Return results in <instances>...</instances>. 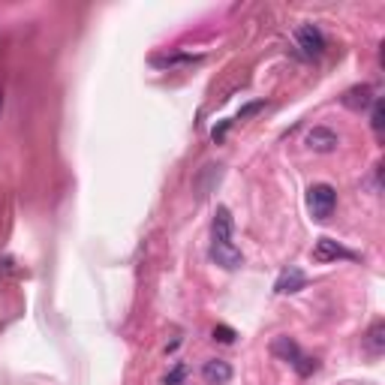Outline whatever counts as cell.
I'll use <instances>...</instances> for the list:
<instances>
[{
  "instance_id": "cell-1",
  "label": "cell",
  "mask_w": 385,
  "mask_h": 385,
  "mask_svg": "<svg viewBox=\"0 0 385 385\" xmlns=\"http://www.w3.org/2000/svg\"><path fill=\"white\" fill-rule=\"evenodd\" d=\"M232 232H235V223H232L229 208H217L214 223H211V259L226 271H235V268L244 265V256L235 247Z\"/></svg>"
},
{
  "instance_id": "cell-2",
  "label": "cell",
  "mask_w": 385,
  "mask_h": 385,
  "mask_svg": "<svg viewBox=\"0 0 385 385\" xmlns=\"http://www.w3.org/2000/svg\"><path fill=\"white\" fill-rule=\"evenodd\" d=\"M271 352L277 355V359H283L286 364H292V368H295L301 377H310V373L319 368L316 359H307V355L301 352V346L292 341V337H277V341L271 343Z\"/></svg>"
},
{
  "instance_id": "cell-3",
  "label": "cell",
  "mask_w": 385,
  "mask_h": 385,
  "mask_svg": "<svg viewBox=\"0 0 385 385\" xmlns=\"http://www.w3.org/2000/svg\"><path fill=\"white\" fill-rule=\"evenodd\" d=\"M337 205V192L331 184H313L307 190V208L316 220H328Z\"/></svg>"
},
{
  "instance_id": "cell-4",
  "label": "cell",
  "mask_w": 385,
  "mask_h": 385,
  "mask_svg": "<svg viewBox=\"0 0 385 385\" xmlns=\"http://www.w3.org/2000/svg\"><path fill=\"white\" fill-rule=\"evenodd\" d=\"M295 40H298V49L307 54V58H319L325 51V33L319 31L316 24H301L295 31Z\"/></svg>"
},
{
  "instance_id": "cell-5",
  "label": "cell",
  "mask_w": 385,
  "mask_h": 385,
  "mask_svg": "<svg viewBox=\"0 0 385 385\" xmlns=\"http://www.w3.org/2000/svg\"><path fill=\"white\" fill-rule=\"evenodd\" d=\"M337 259H359V256L346 250L343 244L331 241V238H319L313 247V262H337Z\"/></svg>"
},
{
  "instance_id": "cell-6",
  "label": "cell",
  "mask_w": 385,
  "mask_h": 385,
  "mask_svg": "<svg viewBox=\"0 0 385 385\" xmlns=\"http://www.w3.org/2000/svg\"><path fill=\"white\" fill-rule=\"evenodd\" d=\"M337 145H341V136L334 130H328V126H313V130L307 133V148L316 154H331V151H337Z\"/></svg>"
},
{
  "instance_id": "cell-7",
  "label": "cell",
  "mask_w": 385,
  "mask_h": 385,
  "mask_svg": "<svg viewBox=\"0 0 385 385\" xmlns=\"http://www.w3.org/2000/svg\"><path fill=\"white\" fill-rule=\"evenodd\" d=\"M202 379L208 385H226L232 379V364L223 361V359H211L202 364Z\"/></svg>"
},
{
  "instance_id": "cell-8",
  "label": "cell",
  "mask_w": 385,
  "mask_h": 385,
  "mask_svg": "<svg viewBox=\"0 0 385 385\" xmlns=\"http://www.w3.org/2000/svg\"><path fill=\"white\" fill-rule=\"evenodd\" d=\"M304 286H307V277L295 268V265H289V268L277 277V283H274V292H277V295H292V292H298Z\"/></svg>"
},
{
  "instance_id": "cell-9",
  "label": "cell",
  "mask_w": 385,
  "mask_h": 385,
  "mask_svg": "<svg viewBox=\"0 0 385 385\" xmlns=\"http://www.w3.org/2000/svg\"><path fill=\"white\" fill-rule=\"evenodd\" d=\"M373 90H370V85H355V88H350L343 94V106H350V108H355V112H361V108H368V106H373Z\"/></svg>"
},
{
  "instance_id": "cell-10",
  "label": "cell",
  "mask_w": 385,
  "mask_h": 385,
  "mask_svg": "<svg viewBox=\"0 0 385 385\" xmlns=\"http://www.w3.org/2000/svg\"><path fill=\"white\" fill-rule=\"evenodd\" d=\"M364 350H368L370 355H382L385 352V322H382V319H377V322L370 325L368 337H364Z\"/></svg>"
},
{
  "instance_id": "cell-11",
  "label": "cell",
  "mask_w": 385,
  "mask_h": 385,
  "mask_svg": "<svg viewBox=\"0 0 385 385\" xmlns=\"http://www.w3.org/2000/svg\"><path fill=\"white\" fill-rule=\"evenodd\" d=\"M196 58H190V54H157L154 58V67H181V63H192Z\"/></svg>"
},
{
  "instance_id": "cell-12",
  "label": "cell",
  "mask_w": 385,
  "mask_h": 385,
  "mask_svg": "<svg viewBox=\"0 0 385 385\" xmlns=\"http://www.w3.org/2000/svg\"><path fill=\"white\" fill-rule=\"evenodd\" d=\"M382 117H385V112H382V99H373V112H370V126H373V133H377V139L382 136Z\"/></svg>"
},
{
  "instance_id": "cell-13",
  "label": "cell",
  "mask_w": 385,
  "mask_h": 385,
  "mask_svg": "<svg viewBox=\"0 0 385 385\" xmlns=\"http://www.w3.org/2000/svg\"><path fill=\"white\" fill-rule=\"evenodd\" d=\"M184 377H187V364H175V368H172L169 373H166V379H163V385H181L184 382Z\"/></svg>"
},
{
  "instance_id": "cell-14",
  "label": "cell",
  "mask_w": 385,
  "mask_h": 385,
  "mask_svg": "<svg viewBox=\"0 0 385 385\" xmlns=\"http://www.w3.org/2000/svg\"><path fill=\"white\" fill-rule=\"evenodd\" d=\"M214 341H220V343H232V341H235V331H232V328H226V325H220V328H214Z\"/></svg>"
},
{
  "instance_id": "cell-15",
  "label": "cell",
  "mask_w": 385,
  "mask_h": 385,
  "mask_svg": "<svg viewBox=\"0 0 385 385\" xmlns=\"http://www.w3.org/2000/svg\"><path fill=\"white\" fill-rule=\"evenodd\" d=\"M259 108H265V103H262V99H259V103H250V106H244L241 112H238V121H244V117L256 115V112H259Z\"/></svg>"
}]
</instances>
